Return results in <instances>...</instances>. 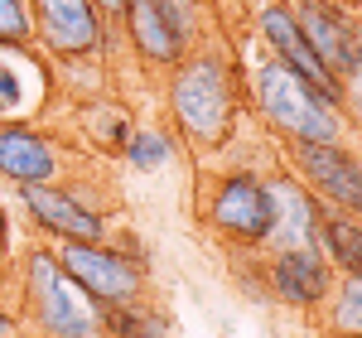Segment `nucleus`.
I'll return each mask as SVG.
<instances>
[{
    "label": "nucleus",
    "instance_id": "obj_19",
    "mask_svg": "<svg viewBox=\"0 0 362 338\" xmlns=\"http://www.w3.org/2000/svg\"><path fill=\"white\" fill-rule=\"evenodd\" d=\"M29 39H34L29 0H0V49H29Z\"/></svg>",
    "mask_w": 362,
    "mask_h": 338
},
{
    "label": "nucleus",
    "instance_id": "obj_20",
    "mask_svg": "<svg viewBox=\"0 0 362 338\" xmlns=\"http://www.w3.org/2000/svg\"><path fill=\"white\" fill-rule=\"evenodd\" d=\"M25 102L29 97H25V83H20V68L15 63H0V121L15 116Z\"/></svg>",
    "mask_w": 362,
    "mask_h": 338
},
{
    "label": "nucleus",
    "instance_id": "obj_4",
    "mask_svg": "<svg viewBox=\"0 0 362 338\" xmlns=\"http://www.w3.org/2000/svg\"><path fill=\"white\" fill-rule=\"evenodd\" d=\"M54 256L102 310L136 305L140 295H145V261L131 256L126 247H112L107 237L102 242H63Z\"/></svg>",
    "mask_w": 362,
    "mask_h": 338
},
{
    "label": "nucleus",
    "instance_id": "obj_2",
    "mask_svg": "<svg viewBox=\"0 0 362 338\" xmlns=\"http://www.w3.org/2000/svg\"><path fill=\"white\" fill-rule=\"evenodd\" d=\"M25 310L39 338H102V305L58 266L54 252L25 261Z\"/></svg>",
    "mask_w": 362,
    "mask_h": 338
},
{
    "label": "nucleus",
    "instance_id": "obj_16",
    "mask_svg": "<svg viewBox=\"0 0 362 338\" xmlns=\"http://www.w3.org/2000/svg\"><path fill=\"white\" fill-rule=\"evenodd\" d=\"M324 324L334 338H362V271L338 276L324 300Z\"/></svg>",
    "mask_w": 362,
    "mask_h": 338
},
{
    "label": "nucleus",
    "instance_id": "obj_8",
    "mask_svg": "<svg viewBox=\"0 0 362 338\" xmlns=\"http://www.w3.org/2000/svg\"><path fill=\"white\" fill-rule=\"evenodd\" d=\"M261 34H266L276 63H285L300 83H309L324 102H334L338 112H343V83L324 68V58L314 54V44L305 39V29H300V20H295L290 5H266V10H261Z\"/></svg>",
    "mask_w": 362,
    "mask_h": 338
},
{
    "label": "nucleus",
    "instance_id": "obj_12",
    "mask_svg": "<svg viewBox=\"0 0 362 338\" xmlns=\"http://www.w3.org/2000/svg\"><path fill=\"white\" fill-rule=\"evenodd\" d=\"M338 271L324 261L319 247H280L271 261V295L290 310H324Z\"/></svg>",
    "mask_w": 362,
    "mask_h": 338
},
{
    "label": "nucleus",
    "instance_id": "obj_10",
    "mask_svg": "<svg viewBox=\"0 0 362 338\" xmlns=\"http://www.w3.org/2000/svg\"><path fill=\"white\" fill-rule=\"evenodd\" d=\"M121 20L145 63H179L189 44V0H126Z\"/></svg>",
    "mask_w": 362,
    "mask_h": 338
},
{
    "label": "nucleus",
    "instance_id": "obj_11",
    "mask_svg": "<svg viewBox=\"0 0 362 338\" xmlns=\"http://www.w3.org/2000/svg\"><path fill=\"white\" fill-rule=\"evenodd\" d=\"M20 203L34 218V227L58 237V242H102L107 237V218L97 208H87L78 194L58 189V184H25Z\"/></svg>",
    "mask_w": 362,
    "mask_h": 338
},
{
    "label": "nucleus",
    "instance_id": "obj_18",
    "mask_svg": "<svg viewBox=\"0 0 362 338\" xmlns=\"http://www.w3.org/2000/svg\"><path fill=\"white\" fill-rule=\"evenodd\" d=\"M121 155H126V165H136V169H165L174 160V136H165V131H131V141L121 145Z\"/></svg>",
    "mask_w": 362,
    "mask_h": 338
},
{
    "label": "nucleus",
    "instance_id": "obj_25",
    "mask_svg": "<svg viewBox=\"0 0 362 338\" xmlns=\"http://www.w3.org/2000/svg\"><path fill=\"white\" fill-rule=\"evenodd\" d=\"M15 338H39V334H15Z\"/></svg>",
    "mask_w": 362,
    "mask_h": 338
},
{
    "label": "nucleus",
    "instance_id": "obj_7",
    "mask_svg": "<svg viewBox=\"0 0 362 338\" xmlns=\"http://www.w3.org/2000/svg\"><path fill=\"white\" fill-rule=\"evenodd\" d=\"M295 20L338 83L362 73V25L348 10H338L329 0H295Z\"/></svg>",
    "mask_w": 362,
    "mask_h": 338
},
{
    "label": "nucleus",
    "instance_id": "obj_13",
    "mask_svg": "<svg viewBox=\"0 0 362 338\" xmlns=\"http://www.w3.org/2000/svg\"><path fill=\"white\" fill-rule=\"evenodd\" d=\"M266 198H271V237L266 242H276L280 247H314L319 242V218H324V203L314 198L309 184L300 179H266Z\"/></svg>",
    "mask_w": 362,
    "mask_h": 338
},
{
    "label": "nucleus",
    "instance_id": "obj_14",
    "mask_svg": "<svg viewBox=\"0 0 362 338\" xmlns=\"http://www.w3.org/2000/svg\"><path fill=\"white\" fill-rule=\"evenodd\" d=\"M63 160H58V145L20 121H0V174L25 189V184H54Z\"/></svg>",
    "mask_w": 362,
    "mask_h": 338
},
{
    "label": "nucleus",
    "instance_id": "obj_1",
    "mask_svg": "<svg viewBox=\"0 0 362 338\" xmlns=\"http://www.w3.org/2000/svg\"><path fill=\"white\" fill-rule=\"evenodd\" d=\"M169 112L184 141L218 150L227 145L232 126H237V102H232V83H227L223 58L198 54V58H179L174 83H169Z\"/></svg>",
    "mask_w": 362,
    "mask_h": 338
},
{
    "label": "nucleus",
    "instance_id": "obj_17",
    "mask_svg": "<svg viewBox=\"0 0 362 338\" xmlns=\"http://www.w3.org/2000/svg\"><path fill=\"white\" fill-rule=\"evenodd\" d=\"M102 338H169L165 314L145 310V305H112L102 310Z\"/></svg>",
    "mask_w": 362,
    "mask_h": 338
},
{
    "label": "nucleus",
    "instance_id": "obj_23",
    "mask_svg": "<svg viewBox=\"0 0 362 338\" xmlns=\"http://www.w3.org/2000/svg\"><path fill=\"white\" fill-rule=\"evenodd\" d=\"M121 5H126V0H97V10H102L107 20H121Z\"/></svg>",
    "mask_w": 362,
    "mask_h": 338
},
{
    "label": "nucleus",
    "instance_id": "obj_22",
    "mask_svg": "<svg viewBox=\"0 0 362 338\" xmlns=\"http://www.w3.org/2000/svg\"><path fill=\"white\" fill-rule=\"evenodd\" d=\"M20 334V324H15V314H5L0 310V338H15Z\"/></svg>",
    "mask_w": 362,
    "mask_h": 338
},
{
    "label": "nucleus",
    "instance_id": "obj_24",
    "mask_svg": "<svg viewBox=\"0 0 362 338\" xmlns=\"http://www.w3.org/2000/svg\"><path fill=\"white\" fill-rule=\"evenodd\" d=\"M0 242H10V218H5V208H0Z\"/></svg>",
    "mask_w": 362,
    "mask_h": 338
},
{
    "label": "nucleus",
    "instance_id": "obj_21",
    "mask_svg": "<svg viewBox=\"0 0 362 338\" xmlns=\"http://www.w3.org/2000/svg\"><path fill=\"white\" fill-rule=\"evenodd\" d=\"M343 112H348V116H353V121L362 126V73L343 83Z\"/></svg>",
    "mask_w": 362,
    "mask_h": 338
},
{
    "label": "nucleus",
    "instance_id": "obj_3",
    "mask_svg": "<svg viewBox=\"0 0 362 338\" xmlns=\"http://www.w3.org/2000/svg\"><path fill=\"white\" fill-rule=\"evenodd\" d=\"M256 102L261 116L276 126L290 145H309V141H343V112L334 102H324L309 83H300L285 63H261L256 73Z\"/></svg>",
    "mask_w": 362,
    "mask_h": 338
},
{
    "label": "nucleus",
    "instance_id": "obj_15",
    "mask_svg": "<svg viewBox=\"0 0 362 338\" xmlns=\"http://www.w3.org/2000/svg\"><path fill=\"white\" fill-rule=\"evenodd\" d=\"M324 261L334 266L338 276H353L362 271V218L358 213H343V208H324L319 218V242H314Z\"/></svg>",
    "mask_w": 362,
    "mask_h": 338
},
{
    "label": "nucleus",
    "instance_id": "obj_9",
    "mask_svg": "<svg viewBox=\"0 0 362 338\" xmlns=\"http://www.w3.org/2000/svg\"><path fill=\"white\" fill-rule=\"evenodd\" d=\"M29 15L34 34L63 58H83L107 39V15L97 10V0H29Z\"/></svg>",
    "mask_w": 362,
    "mask_h": 338
},
{
    "label": "nucleus",
    "instance_id": "obj_5",
    "mask_svg": "<svg viewBox=\"0 0 362 338\" xmlns=\"http://www.w3.org/2000/svg\"><path fill=\"white\" fill-rule=\"evenodd\" d=\"M203 218L213 232H223L227 242L256 247L271 237V198H266V179L251 169H232L213 184V194L203 203Z\"/></svg>",
    "mask_w": 362,
    "mask_h": 338
},
{
    "label": "nucleus",
    "instance_id": "obj_6",
    "mask_svg": "<svg viewBox=\"0 0 362 338\" xmlns=\"http://www.w3.org/2000/svg\"><path fill=\"white\" fill-rule=\"evenodd\" d=\"M290 160L300 169V184H309L324 208H343L362 218V160L343 141L290 145Z\"/></svg>",
    "mask_w": 362,
    "mask_h": 338
}]
</instances>
